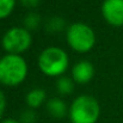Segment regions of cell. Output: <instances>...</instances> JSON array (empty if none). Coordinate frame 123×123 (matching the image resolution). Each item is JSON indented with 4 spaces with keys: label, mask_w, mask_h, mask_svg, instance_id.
Listing matches in <instances>:
<instances>
[{
    "label": "cell",
    "mask_w": 123,
    "mask_h": 123,
    "mask_svg": "<svg viewBox=\"0 0 123 123\" xmlns=\"http://www.w3.org/2000/svg\"><path fill=\"white\" fill-rule=\"evenodd\" d=\"M47 98V94H45V91L43 88H34L31 91H29L26 93V97H25V102H26V105L30 108V109H37L40 108L42 104L44 103Z\"/></svg>",
    "instance_id": "obj_9"
},
{
    "label": "cell",
    "mask_w": 123,
    "mask_h": 123,
    "mask_svg": "<svg viewBox=\"0 0 123 123\" xmlns=\"http://www.w3.org/2000/svg\"><path fill=\"white\" fill-rule=\"evenodd\" d=\"M66 40L73 50L84 54L93 48L96 43V35L91 26L85 23L78 22L69 25L66 31Z\"/></svg>",
    "instance_id": "obj_4"
},
{
    "label": "cell",
    "mask_w": 123,
    "mask_h": 123,
    "mask_svg": "<svg viewBox=\"0 0 123 123\" xmlns=\"http://www.w3.org/2000/svg\"><path fill=\"white\" fill-rule=\"evenodd\" d=\"M16 7V0H0V19L8 17Z\"/></svg>",
    "instance_id": "obj_13"
},
{
    "label": "cell",
    "mask_w": 123,
    "mask_h": 123,
    "mask_svg": "<svg viewBox=\"0 0 123 123\" xmlns=\"http://www.w3.org/2000/svg\"><path fill=\"white\" fill-rule=\"evenodd\" d=\"M5 109H6V98H5L4 92L0 90V118L2 117V115L5 112Z\"/></svg>",
    "instance_id": "obj_16"
},
{
    "label": "cell",
    "mask_w": 123,
    "mask_h": 123,
    "mask_svg": "<svg viewBox=\"0 0 123 123\" xmlns=\"http://www.w3.org/2000/svg\"><path fill=\"white\" fill-rule=\"evenodd\" d=\"M47 111L49 115H51L54 118H63L67 112H68V109H67V105L66 103L60 99V98H51L47 102Z\"/></svg>",
    "instance_id": "obj_8"
},
{
    "label": "cell",
    "mask_w": 123,
    "mask_h": 123,
    "mask_svg": "<svg viewBox=\"0 0 123 123\" xmlns=\"http://www.w3.org/2000/svg\"><path fill=\"white\" fill-rule=\"evenodd\" d=\"M22 5L25 6V7H29V8H34V7H37L40 4H41V0H20Z\"/></svg>",
    "instance_id": "obj_15"
},
{
    "label": "cell",
    "mask_w": 123,
    "mask_h": 123,
    "mask_svg": "<svg viewBox=\"0 0 123 123\" xmlns=\"http://www.w3.org/2000/svg\"><path fill=\"white\" fill-rule=\"evenodd\" d=\"M94 75L93 65L88 61H79L72 68V78L79 84H87Z\"/></svg>",
    "instance_id": "obj_7"
},
{
    "label": "cell",
    "mask_w": 123,
    "mask_h": 123,
    "mask_svg": "<svg viewBox=\"0 0 123 123\" xmlns=\"http://www.w3.org/2000/svg\"><path fill=\"white\" fill-rule=\"evenodd\" d=\"M32 43V37L29 30L22 26L10 28L2 36L1 44L7 54L20 55L26 51Z\"/></svg>",
    "instance_id": "obj_5"
},
{
    "label": "cell",
    "mask_w": 123,
    "mask_h": 123,
    "mask_svg": "<svg viewBox=\"0 0 123 123\" xmlns=\"http://www.w3.org/2000/svg\"><path fill=\"white\" fill-rule=\"evenodd\" d=\"M38 68L48 77H62L69 66L67 53L59 47H47L38 55Z\"/></svg>",
    "instance_id": "obj_1"
},
{
    "label": "cell",
    "mask_w": 123,
    "mask_h": 123,
    "mask_svg": "<svg viewBox=\"0 0 123 123\" xmlns=\"http://www.w3.org/2000/svg\"><path fill=\"white\" fill-rule=\"evenodd\" d=\"M1 123H20L17 120H13V118H6V120H2Z\"/></svg>",
    "instance_id": "obj_17"
},
{
    "label": "cell",
    "mask_w": 123,
    "mask_h": 123,
    "mask_svg": "<svg viewBox=\"0 0 123 123\" xmlns=\"http://www.w3.org/2000/svg\"><path fill=\"white\" fill-rule=\"evenodd\" d=\"M56 90L61 94H69L74 90V82L68 77H59L56 80Z\"/></svg>",
    "instance_id": "obj_10"
},
{
    "label": "cell",
    "mask_w": 123,
    "mask_h": 123,
    "mask_svg": "<svg viewBox=\"0 0 123 123\" xmlns=\"http://www.w3.org/2000/svg\"><path fill=\"white\" fill-rule=\"evenodd\" d=\"M66 25V22L63 18H60V17H53L50 18L47 23H45V29L50 34H56L61 30H63Z\"/></svg>",
    "instance_id": "obj_11"
},
{
    "label": "cell",
    "mask_w": 123,
    "mask_h": 123,
    "mask_svg": "<svg viewBox=\"0 0 123 123\" xmlns=\"http://www.w3.org/2000/svg\"><path fill=\"white\" fill-rule=\"evenodd\" d=\"M100 116V106L96 98L88 94L77 97L69 108L72 123H96Z\"/></svg>",
    "instance_id": "obj_3"
},
{
    "label": "cell",
    "mask_w": 123,
    "mask_h": 123,
    "mask_svg": "<svg viewBox=\"0 0 123 123\" xmlns=\"http://www.w3.org/2000/svg\"><path fill=\"white\" fill-rule=\"evenodd\" d=\"M28 65L22 55L6 54L0 59V82L6 86H17L25 80Z\"/></svg>",
    "instance_id": "obj_2"
},
{
    "label": "cell",
    "mask_w": 123,
    "mask_h": 123,
    "mask_svg": "<svg viewBox=\"0 0 123 123\" xmlns=\"http://www.w3.org/2000/svg\"><path fill=\"white\" fill-rule=\"evenodd\" d=\"M20 123H35L36 122V114L32 109L25 110L20 114V118H19Z\"/></svg>",
    "instance_id": "obj_14"
},
{
    "label": "cell",
    "mask_w": 123,
    "mask_h": 123,
    "mask_svg": "<svg viewBox=\"0 0 123 123\" xmlns=\"http://www.w3.org/2000/svg\"><path fill=\"white\" fill-rule=\"evenodd\" d=\"M102 14L112 26L123 25V0H104L102 4Z\"/></svg>",
    "instance_id": "obj_6"
},
{
    "label": "cell",
    "mask_w": 123,
    "mask_h": 123,
    "mask_svg": "<svg viewBox=\"0 0 123 123\" xmlns=\"http://www.w3.org/2000/svg\"><path fill=\"white\" fill-rule=\"evenodd\" d=\"M41 24V17L40 14L35 13V12H29L25 18H24V25L25 29L31 31V30H36Z\"/></svg>",
    "instance_id": "obj_12"
}]
</instances>
